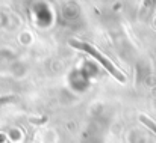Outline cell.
<instances>
[{
  "mask_svg": "<svg viewBox=\"0 0 156 143\" xmlns=\"http://www.w3.org/2000/svg\"><path fill=\"white\" fill-rule=\"evenodd\" d=\"M70 44H71L74 48H79V50H82V51H87V53H88V54H91L94 59H97L105 68H106V71H108L109 74H112L118 81H121V83H124V81H126V77H124V75H123V74H121V72H120V71L112 65V62H111L109 59H106L103 54H102V53H99L94 47H91L90 44H85V42H79V41H70Z\"/></svg>",
  "mask_w": 156,
  "mask_h": 143,
  "instance_id": "cell-1",
  "label": "cell"
},
{
  "mask_svg": "<svg viewBox=\"0 0 156 143\" xmlns=\"http://www.w3.org/2000/svg\"><path fill=\"white\" fill-rule=\"evenodd\" d=\"M140 121H141L143 124H146V125H147L152 131H155V133H156V124H155V122H152L149 118H146V116H140Z\"/></svg>",
  "mask_w": 156,
  "mask_h": 143,
  "instance_id": "cell-2",
  "label": "cell"
}]
</instances>
